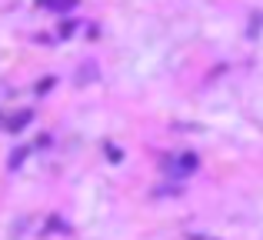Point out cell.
Wrapping results in <instances>:
<instances>
[{
  "label": "cell",
  "mask_w": 263,
  "mask_h": 240,
  "mask_svg": "<svg viewBox=\"0 0 263 240\" xmlns=\"http://www.w3.org/2000/svg\"><path fill=\"white\" fill-rule=\"evenodd\" d=\"M47 7H60V10H67V7H73L77 0H44Z\"/></svg>",
  "instance_id": "6da1fadb"
}]
</instances>
